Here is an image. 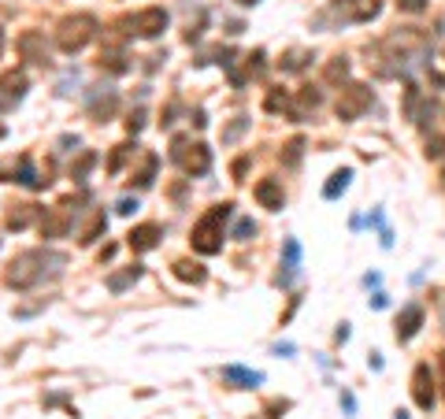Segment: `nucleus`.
<instances>
[{"label": "nucleus", "instance_id": "6ab92c4d", "mask_svg": "<svg viewBox=\"0 0 445 419\" xmlns=\"http://www.w3.org/2000/svg\"><path fill=\"white\" fill-rule=\"evenodd\" d=\"M115 108H119V97L108 93V97H101V100H93V104H89V119H93V123H108L115 115Z\"/></svg>", "mask_w": 445, "mask_h": 419}, {"label": "nucleus", "instance_id": "7ed1b4c3", "mask_svg": "<svg viewBox=\"0 0 445 419\" xmlns=\"http://www.w3.org/2000/svg\"><path fill=\"white\" fill-rule=\"evenodd\" d=\"M56 260H63V256H52V252H41V249H26L8 263L4 282L12 289H30L34 282L45 278V263H56Z\"/></svg>", "mask_w": 445, "mask_h": 419}, {"label": "nucleus", "instance_id": "39448f33", "mask_svg": "<svg viewBox=\"0 0 445 419\" xmlns=\"http://www.w3.org/2000/svg\"><path fill=\"white\" fill-rule=\"evenodd\" d=\"M71 226H75V197L60 200L56 208H45V215H41L38 230H41V238H45V241H56V238H67Z\"/></svg>", "mask_w": 445, "mask_h": 419}, {"label": "nucleus", "instance_id": "e433bc0d", "mask_svg": "<svg viewBox=\"0 0 445 419\" xmlns=\"http://www.w3.org/2000/svg\"><path fill=\"white\" fill-rule=\"evenodd\" d=\"M334 338H338V342H349V323H341V326H338V334H334Z\"/></svg>", "mask_w": 445, "mask_h": 419}, {"label": "nucleus", "instance_id": "f03ea898", "mask_svg": "<svg viewBox=\"0 0 445 419\" xmlns=\"http://www.w3.org/2000/svg\"><path fill=\"white\" fill-rule=\"evenodd\" d=\"M97 30H101V23H97V15H93V12L63 15L60 26H56V45H60V52L75 56V52H82L89 41L97 38Z\"/></svg>", "mask_w": 445, "mask_h": 419}, {"label": "nucleus", "instance_id": "aec40b11", "mask_svg": "<svg viewBox=\"0 0 445 419\" xmlns=\"http://www.w3.org/2000/svg\"><path fill=\"white\" fill-rule=\"evenodd\" d=\"M349 182H352V171H349V167L334 171V175H330V182H326V186H323V197H326V200H338V197L345 193V189H349Z\"/></svg>", "mask_w": 445, "mask_h": 419}, {"label": "nucleus", "instance_id": "c9c22d12", "mask_svg": "<svg viewBox=\"0 0 445 419\" xmlns=\"http://www.w3.org/2000/svg\"><path fill=\"white\" fill-rule=\"evenodd\" d=\"M245 167H249V156L234 160V178H238V182H241V175H245Z\"/></svg>", "mask_w": 445, "mask_h": 419}, {"label": "nucleus", "instance_id": "4468645a", "mask_svg": "<svg viewBox=\"0 0 445 419\" xmlns=\"http://www.w3.org/2000/svg\"><path fill=\"white\" fill-rule=\"evenodd\" d=\"M104 230H108V215H104V208H89L86 223L78 226V241H82V245H93L97 238H104Z\"/></svg>", "mask_w": 445, "mask_h": 419}, {"label": "nucleus", "instance_id": "f257e3e1", "mask_svg": "<svg viewBox=\"0 0 445 419\" xmlns=\"http://www.w3.org/2000/svg\"><path fill=\"white\" fill-rule=\"evenodd\" d=\"M234 215V204L230 200H223V204H212L201 219L193 223V230H189V245H193V252H201V256H215V252H223V223Z\"/></svg>", "mask_w": 445, "mask_h": 419}, {"label": "nucleus", "instance_id": "7c9ffc66", "mask_svg": "<svg viewBox=\"0 0 445 419\" xmlns=\"http://www.w3.org/2000/svg\"><path fill=\"white\" fill-rule=\"evenodd\" d=\"M301 149H304V141H301V138H297V141H289V145H286V163H289V167H293V163H297V160H301Z\"/></svg>", "mask_w": 445, "mask_h": 419}, {"label": "nucleus", "instance_id": "4c0bfd02", "mask_svg": "<svg viewBox=\"0 0 445 419\" xmlns=\"http://www.w3.org/2000/svg\"><path fill=\"white\" fill-rule=\"evenodd\" d=\"M438 363H442V390H445V352L438 357Z\"/></svg>", "mask_w": 445, "mask_h": 419}, {"label": "nucleus", "instance_id": "a19ab883", "mask_svg": "<svg viewBox=\"0 0 445 419\" xmlns=\"http://www.w3.org/2000/svg\"><path fill=\"white\" fill-rule=\"evenodd\" d=\"M442 189H445V171H442Z\"/></svg>", "mask_w": 445, "mask_h": 419}, {"label": "nucleus", "instance_id": "20e7f679", "mask_svg": "<svg viewBox=\"0 0 445 419\" xmlns=\"http://www.w3.org/2000/svg\"><path fill=\"white\" fill-rule=\"evenodd\" d=\"M171 160H175L186 175H193V178H201V175L212 171V149H208L204 141L175 138V145H171Z\"/></svg>", "mask_w": 445, "mask_h": 419}, {"label": "nucleus", "instance_id": "412c9836", "mask_svg": "<svg viewBox=\"0 0 445 419\" xmlns=\"http://www.w3.org/2000/svg\"><path fill=\"white\" fill-rule=\"evenodd\" d=\"M141 275H145L141 263H134V267H126V271H123V275H112V278H108V289H112V294H123V289L130 286V282H138Z\"/></svg>", "mask_w": 445, "mask_h": 419}, {"label": "nucleus", "instance_id": "79ce46f5", "mask_svg": "<svg viewBox=\"0 0 445 419\" xmlns=\"http://www.w3.org/2000/svg\"><path fill=\"white\" fill-rule=\"evenodd\" d=\"M4 134H8V130H4V126H0V138H4Z\"/></svg>", "mask_w": 445, "mask_h": 419}, {"label": "nucleus", "instance_id": "423d86ee", "mask_svg": "<svg viewBox=\"0 0 445 419\" xmlns=\"http://www.w3.org/2000/svg\"><path fill=\"white\" fill-rule=\"evenodd\" d=\"M371 100H375L371 86H364V82H352V86L341 89V97H338V104H334V112H338V119L352 123V119H360V115H364L368 108H371Z\"/></svg>", "mask_w": 445, "mask_h": 419}, {"label": "nucleus", "instance_id": "f704fd0d", "mask_svg": "<svg viewBox=\"0 0 445 419\" xmlns=\"http://www.w3.org/2000/svg\"><path fill=\"white\" fill-rule=\"evenodd\" d=\"M245 126H249V123H245V119H238V123L230 126V130H223V141H234V138H238V134L245 130Z\"/></svg>", "mask_w": 445, "mask_h": 419}, {"label": "nucleus", "instance_id": "58836bf2", "mask_svg": "<svg viewBox=\"0 0 445 419\" xmlns=\"http://www.w3.org/2000/svg\"><path fill=\"white\" fill-rule=\"evenodd\" d=\"M238 4H241V8H252V4H260V0H238Z\"/></svg>", "mask_w": 445, "mask_h": 419}, {"label": "nucleus", "instance_id": "a211bd4d", "mask_svg": "<svg viewBox=\"0 0 445 419\" xmlns=\"http://www.w3.org/2000/svg\"><path fill=\"white\" fill-rule=\"evenodd\" d=\"M171 271H175V278L193 282V286H201V282L208 278V271H204L197 260H175V263H171Z\"/></svg>", "mask_w": 445, "mask_h": 419}, {"label": "nucleus", "instance_id": "cd10ccee", "mask_svg": "<svg viewBox=\"0 0 445 419\" xmlns=\"http://www.w3.org/2000/svg\"><path fill=\"white\" fill-rule=\"evenodd\" d=\"M320 104H323V93H320L315 86H304V89H301V108H312V112H315Z\"/></svg>", "mask_w": 445, "mask_h": 419}, {"label": "nucleus", "instance_id": "9b49d317", "mask_svg": "<svg viewBox=\"0 0 445 419\" xmlns=\"http://www.w3.org/2000/svg\"><path fill=\"white\" fill-rule=\"evenodd\" d=\"M163 238V226L160 223H138L130 234H126V245H130L134 252H149V249H156Z\"/></svg>", "mask_w": 445, "mask_h": 419}, {"label": "nucleus", "instance_id": "0eeeda50", "mask_svg": "<svg viewBox=\"0 0 445 419\" xmlns=\"http://www.w3.org/2000/svg\"><path fill=\"white\" fill-rule=\"evenodd\" d=\"M167 23H171L167 8L149 4V8H141V12L130 15V34H138V38H160V34L167 30Z\"/></svg>", "mask_w": 445, "mask_h": 419}, {"label": "nucleus", "instance_id": "f8f14e48", "mask_svg": "<svg viewBox=\"0 0 445 419\" xmlns=\"http://www.w3.org/2000/svg\"><path fill=\"white\" fill-rule=\"evenodd\" d=\"M420 326H423V308L420 304H405L401 315H397V326H394L397 342H412L416 334H420Z\"/></svg>", "mask_w": 445, "mask_h": 419}, {"label": "nucleus", "instance_id": "473e14b6", "mask_svg": "<svg viewBox=\"0 0 445 419\" xmlns=\"http://www.w3.org/2000/svg\"><path fill=\"white\" fill-rule=\"evenodd\" d=\"M115 212H119V215H134V212H138V200H134V197H123L119 204H115Z\"/></svg>", "mask_w": 445, "mask_h": 419}, {"label": "nucleus", "instance_id": "ddd939ff", "mask_svg": "<svg viewBox=\"0 0 445 419\" xmlns=\"http://www.w3.org/2000/svg\"><path fill=\"white\" fill-rule=\"evenodd\" d=\"M15 49H19L23 60H34V63L49 60V49H45V38H41L38 30H23L19 38H15Z\"/></svg>", "mask_w": 445, "mask_h": 419}, {"label": "nucleus", "instance_id": "a878e982", "mask_svg": "<svg viewBox=\"0 0 445 419\" xmlns=\"http://www.w3.org/2000/svg\"><path fill=\"white\" fill-rule=\"evenodd\" d=\"M101 67H108L112 75H123V71L130 67V63H126L123 52H101Z\"/></svg>", "mask_w": 445, "mask_h": 419}, {"label": "nucleus", "instance_id": "4be33fe9", "mask_svg": "<svg viewBox=\"0 0 445 419\" xmlns=\"http://www.w3.org/2000/svg\"><path fill=\"white\" fill-rule=\"evenodd\" d=\"M323 78H326V82H345V78H349V60H345V56H334L330 63H326Z\"/></svg>", "mask_w": 445, "mask_h": 419}, {"label": "nucleus", "instance_id": "72a5a7b5", "mask_svg": "<svg viewBox=\"0 0 445 419\" xmlns=\"http://www.w3.org/2000/svg\"><path fill=\"white\" fill-rule=\"evenodd\" d=\"M126 126H130V134H138L141 126H145V112H141V108H138V112L130 115V119H126Z\"/></svg>", "mask_w": 445, "mask_h": 419}, {"label": "nucleus", "instance_id": "37998d69", "mask_svg": "<svg viewBox=\"0 0 445 419\" xmlns=\"http://www.w3.org/2000/svg\"><path fill=\"white\" fill-rule=\"evenodd\" d=\"M397 419H405V412H397Z\"/></svg>", "mask_w": 445, "mask_h": 419}, {"label": "nucleus", "instance_id": "6e6552de", "mask_svg": "<svg viewBox=\"0 0 445 419\" xmlns=\"http://www.w3.org/2000/svg\"><path fill=\"white\" fill-rule=\"evenodd\" d=\"M412 400L416 408H423V412H431L438 394H434V375H431V363H416L412 371Z\"/></svg>", "mask_w": 445, "mask_h": 419}, {"label": "nucleus", "instance_id": "2eb2a0df", "mask_svg": "<svg viewBox=\"0 0 445 419\" xmlns=\"http://www.w3.org/2000/svg\"><path fill=\"white\" fill-rule=\"evenodd\" d=\"M156 167H160V156H156V152H141L138 167H130V186L149 189L152 178H156Z\"/></svg>", "mask_w": 445, "mask_h": 419}, {"label": "nucleus", "instance_id": "ea45409f", "mask_svg": "<svg viewBox=\"0 0 445 419\" xmlns=\"http://www.w3.org/2000/svg\"><path fill=\"white\" fill-rule=\"evenodd\" d=\"M0 52H4V30H0Z\"/></svg>", "mask_w": 445, "mask_h": 419}, {"label": "nucleus", "instance_id": "dca6fc26", "mask_svg": "<svg viewBox=\"0 0 445 419\" xmlns=\"http://www.w3.org/2000/svg\"><path fill=\"white\" fill-rule=\"evenodd\" d=\"M223 382H230L234 390H252V386H260L263 382V375L260 371H249V368H223Z\"/></svg>", "mask_w": 445, "mask_h": 419}, {"label": "nucleus", "instance_id": "2f4dec72", "mask_svg": "<svg viewBox=\"0 0 445 419\" xmlns=\"http://www.w3.org/2000/svg\"><path fill=\"white\" fill-rule=\"evenodd\" d=\"M304 52H289V56H286V63H282V71H301L304 67Z\"/></svg>", "mask_w": 445, "mask_h": 419}, {"label": "nucleus", "instance_id": "1a4fd4ad", "mask_svg": "<svg viewBox=\"0 0 445 419\" xmlns=\"http://www.w3.org/2000/svg\"><path fill=\"white\" fill-rule=\"evenodd\" d=\"M252 197H256V204L267 208V212H282V204H286V189H282L278 178H260L256 189H252Z\"/></svg>", "mask_w": 445, "mask_h": 419}, {"label": "nucleus", "instance_id": "9d476101", "mask_svg": "<svg viewBox=\"0 0 445 419\" xmlns=\"http://www.w3.org/2000/svg\"><path fill=\"white\" fill-rule=\"evenodd\" d=\"M23 97H26V75L23 71H8V75L0 78V112L15 108Z\"/></svg>", "mask_w": 445, "mask_h": 419}, {"label": "nucleus", "instance_id": "c756f323", "mask_svg": "<svg viewBox=\"0 0 445 419\" xmlns=\"http://www.w3.org/2000/svg\"><path fill=\"white\" fill-rule=\"evenodd\" d=\"M252 234H256V223H252V219H241L238 230H234V238H238V241H249Z\"/></svg>", "mask_w": 445, "mask_h": 419}, {"label": "nucleus", "instance_id": "5701e85b", "mask_svg": "<svg viewBox=\"0 0 445 419\" xmlns=\"http://www.w3.org/2000/svg\"><path fill=\"white\" fill-rule=\"evenodd\" d=\"M263 108H267L271 115H278V112H289V97L282 93V89H267V97H263Z\"/></svg>", "mask_w": 445, "mask_h": 419}, {"label": "nucleus", "instance_id": "b1692460", "mask_svg": "<svg viewBox=\"0 0 445 419\" xmlns=\"http://www.w3.org/2000/svg\"><path fill=\"white\" fill-rule=\"evenodd\" d=\"M134 149H138V145H130V141L115 145L112 160H108V171H112V175H119V167H123V163H126V156H134Z\"/></svg>", "mask_w": 445, "mask_h": 419}, {"label": "nucleus", "instance_id": "393cba45", "mask_svg": "<svg viewBox=\"0 0 445 419\" xmlns=\"http://www.w3.org/2000/svg\"><path fill=\"white\" fill-rule=\"evenodd\" d=\"M93 163H97V152H82L78 163H71V178L86 182V175H89V167H93Z\"/></svg>", "mask_w": 445, "mask_h": 419}, {"label": "nucleus", "instance_id": "f3484780", "mask_svg": "<svg viewBox=\"0 0 445 419\" xmlns=\"http://www.w3.org/2000/svg\"><path fill=\"white\" fill-rule=\"evenodd\" d=\"M41 208L38 204H15L12 212H8V230H26L34 219H38Z\"/></svg>", "mask_w": 445, "mask_h": 419}, {"label": "nucleus", "instance_id": "bb28decb", "mask_svg": "<svg viewBox=\"0 0 445 419\" xmlns=\"http://www.w3.org/2000/svg\"><path fill=\"white\" fill-rule=\"evenodd\" d=\"M426 160H442L445 156V138H442V134H434V138H426Z\"/></svg>", "mask_w": 445, "mask_h": 419}, {"label": "nucleus", "instance_id": "c85d7f7f", "mask_svg": "<svg viewBox=\"0 0 445 419\" xmlns=\"http://www.w3.org/2000/svg\"><path fill=\"white\" fill-rule=\"evenodd\" d=\"M397 8H401V12H408V15H420V12H426V8H431V0H397Z\"/></svg>", "mask_w": 445, "mask_h": 419}]
</instances>
